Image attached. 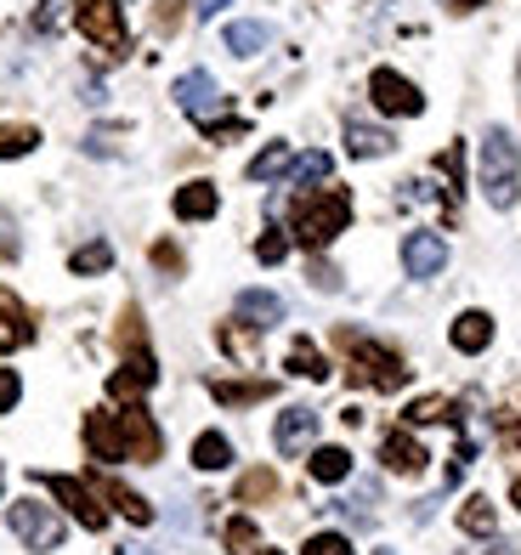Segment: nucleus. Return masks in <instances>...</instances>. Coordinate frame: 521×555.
<instances>
[{
  "mask_svg": "<svg viewBox=\"0 0 521 555\" xmlns=\"http://www.w3.org/2000/svg\"><path fill=\"white\" fill-rule=\"evenodd\" d=\"M0 249H6V256H17V233H12V216L0 210Z\"/></svg>",
  "mask_w": 521,
  "mask_h": 555,
  "instance_id": "43",
  "label": "nucleus"
},
{
  "mask_svg": "<svg viewBox=\"0 0 521 555\" xmlns=\"http://www.w3.org/2000/svg\"><path fill=\"white\" fill-rule=\"evenodd\" d=\"M459 527L470 539H493V527H499V516H493V504L477 493V499H465V511H459Z\"/></svg>",
  "mask_w": 521,
  "mask_h": 555,
  "instance_id": "25",
  "label": "nucleus"
},
{
  "mask_svg": "<svg viewBox=\"0 0 521 555\" xmlns=\"http://www.w3.org/2000/svg\"><path fill=\"white\" fill-rule=\"evenodd\" d=\"M6 521H12V533L29 550H57L63 544V516L52 511V504H40V499H17L6 511Z\"/></svg>",
  "mask_w": 521,
  "mask_h": 555,
  "instance_id": "6",
  "label": "nucleus"
},
{
  "mask_svg": "<svg viewBox=\"0 0 521 555\" xmlns=\"http://www.w3.org/2000/svg\"><path fill=\"white\" fill-rule=\"evenodd\" d=\"M380 460H386L396 476H414V470H426V448H419L408 431H391V437L380 442Z\"/></svg>",
  "mask_w": 521,
  "mask_h": 555,
  "instance_id": "17",
  "label": "nucleus"
},
{
  "mask_svg": "<svg viewBox=\"0 0 521 555\" xmlns=\"http://www.w3.org/2000/svg\"><path fill=\"white\" fill-rule=\"evenodd\" d=\"M448 7H454V12H477V7H482V0H448Z\"/></svg>",
  "mask_w": 521,
  "mask_h": 555,
  "instance_id": "45",
  "label": "nucleus"
},
{
  "mask_svg": "<svg viewBox=\"0 0 521 555\" xmlns=\"http://www.w3.org/2000/svg\"><path fill=\"white\" fill-rule=\"evenodd\" d=\"M493 555H510V550H505V544H499V550H493Z\"/></svg>",
  "mask_w": 521,
  "mask_h": 555,
  "instance_id": "47",
  "label": "nucleus"
},
{
  "mask_svg": "<svg viewBox=\"0 0 521 555\" xmlns=\"http://www.w3.org/2000/svg\"><path fill=\"white\" fill-rule=\"evenodd\" d=\"M295 159H289V142H272V147H261V154L250 159V182H272V176H284Z\"/></svg>",
  "mask_w": 521,
  "mask_h": 555,
  "instance_id": "26",
  "label": "nucleus"
},
{
  "mask_svg": "<svg viewBox=\"0 0 521 555\" xmlns=\"http://www.w3.org/2000/svg\"><path fill=\"white\" fill-rule=\"evenodd\" d=\"M154 380H159L154 358H147V351H131V358L108 374V397H119V402H136L142 391H154Z\"/></svg>",
  "mask_w": 521,
  "mask_h": 555,
  "instance_id": "10",
  "label": "nucleus"
},
{
  "mask_svg": "<svg viewBox=\"0 0 521 555\" xmlns=\"http://www.w3.org/2000/svg\"><path fill=\"white\" fill-rule=\"evenodd\" d=\"M403 267H408V278H437L448 267V244L437 233H408L403 238Z\"/></svg>",
  "mask_w": 521,
  "mask_h": 555,
  "instance_id": "11",
  "label": "nucleus"
},
{
  "mask_svg": "<svg viewBox=\"0 0 521 555\" xmlns=\"http://www.w3.org/2000/svg\"><path fill=\"white\" fill-rule=\"evenodd\" d=\"M119 346L142 351V312H136V307H126V318H119Z\"/></svg>",
  "mask_w": 521,
  "mask_h": 555,
  "instance_id": "36",
  "label": "nucleus"
},
{
  "mask_svg": "<svg viewBox=\"0 0 521 555\" xmlns=\"http://www.w3.org/2000/svg\"><path fill=\"white\" fill-rule=\"evenodd\" d=\"M487 340H493V318L487 312H459L454 318V351L477 358V351H487Z\"/></svg>",
  "mask_w": 521,
  "mask_h": 555,
  "instance_id": "19",
  "label": "nucleus"
},
{
  "mask_svg": "<svg viewBox=\"0 0 521 555\" xmlns=\"http://www.w3.org/2000/svg\"><path fill=\"white\" fill-rule=\"evenodd\" d=\"M346 221H352V193H346V188L301 193V198H295V216H289V227H295L289 238H301L307 249H324L329 238L346 233Z\"/></svg>",
  "mask_w": 521,
  "mask_h": 555,
  "instance_id": "2",
  "label": "nucleus"
},
{
  "mask_svg": "<svg viewBox=\"0 0 521 555\" xmlns=\"http://www.w3.org/2000/svg\"><path fill=\"white\" fill-rule=\"evenodd\" d=\"M221 7H227V0H198V17H216Z\"/></svg>",
  "mask_w": 521,
  "mask_h": 555,
  "instance_id": "44",
  "label": "nucleus"
},
{
  "mask_svg": "<svg viewBox=\"0 0 521 555\" xmlns=\"http://www.w3.org/2000/svg\"><path fill=\"white\" fill-rule=\"evenodd\" d=\"M17 397H23L17 374H12V369H0V414H12V409H17Z\"/></svg>",
  "mask_w": 521,
  "mask_h": 555,
  "instance_id": "39",
  "label": "nucleus"
},
{
  "mask_svg": "<svg viewBox=\"0 0 521 555\" xmlns=\"http://www.w3.org/2000/svg\"><path fill=\"white\" fill-rule=\"evenodd\" d=\"M96 499H108L114 511L126 516V521H136V527H147V521H154V504H147L142 493H131L126 482H114V476H103V482H96Z\"/></svg>",
  "mask_w": 521,
  "mask_h": 555,
  "instance_id": "15",
  "label": "nucleus"
},
{
  "mask_svg": "<svg viewBox=\"0 0 521 555\" xmlns=\"http://www.w3.org/2000/svg\"><path fill=\"white\" fill-rule=\"evenodd\" d=\"M227 460H233V442L221 437V431H205L193 442V465L198 470H227Z\"/></svg>",
  "mask_w": 521,
  "mask_h": 555,
  "instance_id": "22",
  "label": "nucleus"
},
{
  "mask_svg": "<svg viewBox=\"0 0 521 555\" xmlns=\"http://www.w3.org/2000/svg\"><path fill=\"white\" fill-rule=\"evenodd\" d=\"M40 482L52 488V499H57V504H63V511H68L74 521H80V527H91V533H103V527H108V504L96 499V493L80 482V476H40Z\"/></svg>",
  "mask_w": 521,
  "mask_h": 555,
  "instance_id": "7",
  "label": "nucleus"
},
{
  "mask_svg": "<svg viewBox=\"0 0 521 555\" xmlns=\"http://www.w3.org/2000/svg\"><path fill=\"white\" fill-rule=\"evenodd\" d=\"M368 96H375V108H380V114H396V119L426 114V96H419V86L403 80L396 68H375V80H368Z\"/></svg>",
  "mask_w": 521,
  "mask_h": 555,
  "instance_id": "8",
  "label": "nucleus"
},
{
  "mask_svg": "<svg viewBox=\"0 0 521 555\" xmlns=\"http://www.w3.org/2000/svg\"><path fill=\"white\" fill-rule=\"evenodd\" d=\"M57 23H63V0H35V29L40 35H57Z\"/></svg>",
  "mask_w": 521,
  "mask_h": 555,
  "instance_id": "35",
  "label": "nucleus"
},
{
  "mask_svg": "<svg viewBox=\"0 0 521 555\" xmlns=\"http://www.w3.org/2000/svg\"><path fill=\"white\" fill-rule=\"evenodd\" d=\"M272 493H278V476H272V470H250V476L238 482V504H261V499H272Z\"/></svg>",
  "mask_w": 521,
  "mask_h": 555,
  "instance_id": "31",
  "label": "nucleus"
},
{
  "mask_svg": "<svg viewBox=\"0 0 521 555\" xmlns=\"http://www.w3.org/2000/svg\"><path fill=\"white\" fill-rule=\"evenodd\" d=\"M346 346V358H352V386H375V391H403L408 386V363L386 351L380 340H363L357 330H340L335 335Z\"/></svg>",
  "mask_w": 521,
  "mask_h": 555,
  "instance_id": "4",
  "label": "nucleus"
},
{
  "mask_svg": "<svg viewBox=\"0 0 521 555\" xmlns=\"http://www.w3.org/2000/svg\"><path fill=\"white\" fill-rule=\"evenodd\" d=\"M154 261H159L165 272H182V249H177V244H154Z\"/></svg>",
  "mask_w": 521,
  "mask_h": 555,
  "instance_id": "41",
  "label": "nucleus"
},
{
  "mask_svg": "<svg viewBox=\"0 0 521 555\" xmlns=\"http://www.w3.org/2000/svg\"><path fill=\"white\" fill-rule=\"evenodd\" d=\"M391 131H380V125H368V119H346V147H352L357 159H380L391 154Z\"/></svg>",
  "mask_w": 521,
  "mask_h": 555,
  "instance_id": "18",
  "label": "nucleus"
},
{
  "mask_svg": "<svg viewBox=\"0 0 521 555\" xmlns=\"http://www.w3.org/2000/svg\"><path fill=\"white\" fill-rule=\"evenodd\" d=\"M272 391V380H210V397L221 402V409H250V402H266Z\"/></svg>",
  "mask_w": 521,
  "mask_h": 555,
  "instance_id": "16",
  "label": "nucleus"
},
{
  "mask_svg": "<svg viewBox=\"0 0 521 555\" xmlns=\"http://www.w3.org/2000/svg\"><path fill=\"white\" fill-rule=\"evenodd\" d=\"M74 23H80V35L91 46H103V57H126V12H119V0H74Z\"/></svg>",
  "mask_w": 521,
  "mask_h": 555,
  "instance_id": "5",
  "label": "nucleus"
},
{
  "mask_svg": "<svg viewBox=\"0 0 521 555\" xmlns=\"http://www.w3.org/2000/svg\"><path fill=\"white\" fill-rule=\"evenodd\" d=\"M516 504H521V476H516Z\"/></svg>",
  "mask_w": 521,
  "mask_h": 555,
  "instance_id": "46",
  "label": "nucleus"
},
{
  "mask_svg": "<svg viewBox=\"0 0 521 555\" xmlns=\"http://www.w3.org/2000/svg\"><path fill=\"white\" fill-rule=\"evenodd\" d=\"M312 437H317V409H307V402L284 409L278 425H272V442H278V453H301Z\"/></svg>",
  "mask_w": 521,
  "mask_h": 555,
  "instance_id": "12",
  "label": "nucleus"
},
{
  "mask_svg": "<svg viewBox=\"0 0 521 555\" xmlns=\"http://www.w3.org/2000/svg\"><path fill=\"white\" fill-rule=\"evenodd\" d=\"M244 544H256V521L250 516H233L227 521V550H244Z\"/></svg>",
  "mask_w": 521,
  "mask_h": 555,
  "instance_id": "38",
  "label": "nucleus"
},
{
  "mask_svg": "<svg viewBox=\"0 0 521 555\" xmlns=\"http://www.w3.org/2000/svg\"><path fill=\"white\" fill-rule=\"evenodd\" d=\"M177 23H182V0H159V29L170 35Z\"/></svg>",
  "mask_w": 521,
  "mask_h": 555,
  "instance_id": "42",
  "label": "nucleus"
},
{
  "mask_svg": "<svg viewBox=\"0 0 521 555\" xmlns=\"http://www.w3.org/2000/svg\"><path fill=\"white\" fill-rule=\"evenodd\" d=\"M86 448H91L103 465H119V460L154 465L159 453H165V437H159L154 414H147L142 402H131L126 414H91V420H86Z\"/></svg>",
  "mask_w": 521,
  "mask_h": 555,
  "instance_id": "1",
  "label": "nucleus"
},
{
  "mask_svg": "<svg viewBox=\"0 0 521 555\" xmlns=\"http://www.w3.org/2000/svg\"><path fill=\"white\" fill-rule=\"evenodd\" d=\"M205 137H210V142H233V137H244V119H210Z\"/></svg>",
  "mask_w": 521,
  "mask_h": 555,
  "instance_id": "40",
  "label": "nucleus"
},
{
  "mask_svg": "<svg viewBox=\"0 0 521 555\" xmlns=\"http://www.w3.org/2000/svg\"><path fill=\"white\" fill-rule=\"evenodd\" d=\"M266 46H272V29H266V23H256V17L227 23V52H233V57H261Z\"/></svg>",
  "mask_w": 521,
  "mask_h": 555,
  "instance_id": "20",
  "label": "nucleus"
},
{
  "mask_svg": "<svg viewBox=\"0 0 521 555\" xmlns=\"http://www.w3.org/2000/svg\"><path fill=\"white\" fill-rule=\"evenodd\" d=\"M233 307H238V318L250 323V330H272V323H284V300L272 289H244Z\"/></svg>",
  "mask_w": 521,
  "mask_h": 555,
  "instance_id": "14",
  "label": "nucleus"
},
{
  "mask_svg": "<svg viewBox=\"0 0 521 555\" xmlns=\"http://www.w3.org/2000/svg\"><path fill=\"white\" fill-rule=\"evenodd\" d=\"M352 476V453L346 448H317L312 453V482H346Z\"/></svg>",
  "mask_w": 521,
  "mask_h": 555,
  "instance_id": "23",
  "label": "nucleus"
},
{
  "mask_svg": "<svg viewBox=\"0 0 521 555\" xmlns=\"http://www.w3.org/2000/svg\"><path fill=\"white\" fill-rule=\"evenodd\" d=\"M29 340H35V323H29V312H23V300L12 289H0V351H17Z\"/></svg>",
  "mask_w": 521,
  "mask_h": 555,
  "instance_id": "13",
  "label": "nucleus"
},
{
  "mask_svg": "<svg viewBox=\"0 0 521 555\" xmlns=\"http://www.w3.org/2000/svg\"><path fill=\"white\" fill-rule=\"evenodd\" d=\"M437 420H454V402H448V397H419V402H408V425H437Z\"/></svg>",
  "mask_w": 521,
  "mask_h": 555,
  "instance_id": "30",
  "label": "nucleus"
},
{
  "mask_svg": "<svg viewBox=\"0 0 521 555\" xmlns=\"http://www.w3.org/2000/svg\"><path fill=\"white\" fill-rule=\"evenodd\" d=\"M375 555H391V550H375Z\"/></svg>",
  "mask_w": 521,
  "mask_h": 555,
  "instance_id": "49",
  "label": "nucleus"
},
{
  "mask_svg": "<svg viewBox=\"0 0 521 555\" xmlns=\"http://www.w3.org/2000/svg\"><path fill=\"white\" fill-rule=\"evenodd\" d=\"M375 499H380V488H375V482H363V488H357L352 499L340 504V511L352 516V521H368V516H375Z\"/></svg>",
  "mask_w": 521,
  "mask_h": 555,
  "instance_id": "33",
  "label": "nucleus"
},
{
  "mask_svg": "<svg viewBox=\"0 0 521 555\" xmlns=\"http://www.w3.org/2000/svg\"><path fill=\"white\" fill-rule=\"evenodd\" d=\"M329 170H335L329 154H301V159L289 165V182H295V188H312V182H324Z\"/></svg>",
  "mask_w": 521,
  "mask_h": 555,
  "instance_id": "29",
  "label": "nucleus"
},
{
  "mask_svg": "<svg viewBox=\"0 0 521 555\" xmlns=\"http://www.w3.org/2000/svg\"><path fill=\"white\" fill-rule=\"evenodd\" d=\"M284 256H289V233H278V227H272V233H261V238H256V261L278 267Z\"/></svg>",
  "mask_w": 521,
  "mask_h": 555,
  "instance_id": "32",
  "label": "nucleus"
},
{
  "mask_svg": "<svg viewBox=\"0 0 521 555\" xmlns=\"http://www.w3.org/2000/svg\"><path fill=\"white\" fill-rule=\"evenodd\" d=\"M307 555H352V544H346V533H312Z\"/></svg>",
  "mask_w": 521,
  "mask_h": 555,
  "instance_id": "34",
  "label": "nucleus"
},
{
  "mask_svg": "<svg viewBox=\"0 0 521 555\" xmlns=\"http://www.w3.org/2000/svg\"><path fill=\"white\" fill-rule=\"evenodd\" d=\"M289 369L301 374V380H329V363L312 340H289Z\"/></svg>",
  "mask_w": 521,
  "mask_h": 555,
  "instance_id": "24",
  "label": "nucleus"
},
{
  "mask_svg": "<svg viewBox=\"0 0 521 555\" xmlns=\"http://www.w3.org/2000/svg\"><path fill=\"white\" fill-rule=\"evenodd\" d=\"M35 142H40L35 125H0V159H23V154H35Z\"/></svg>",
  "mask_w": 521,
  "mask_h": 555,
  "instance_id": "27",
  "label": "nucleus"
},
{
  "mask_svg": "<svg viewBox=\"0 0 521 555\" xmlns=\"http://www.w3.org/2000/svg\"><path fill=\"white\" fill-rule=\"evenodd\" d=\"M256 555H278V550H256Z\"/></svg>",
  "mask_w": 521,
  "mask_h": 555,
  "instance_id": "48",
  "label": "nucleus"
},
{
  "mask_svg": "<svg viewBox=\"0 0 521 555\" xmlns=\"http://www.w3.org/2000/svg\"><path fill=\"white\" fill-rule=\"evenodd\" d=\"M68 267L80 272V278H86V272H108V267H114V249H108L103 238H96V244H80V249L68 256Z\"/></svg>",
  "mask_w": 521,
  "mask_h": 555,
  "instance_id": "28",
  "label": "nucleus"
},
{
  "mask_svg": "<svg viewBox=\"0 0 521 555\" xmlns=\"http://www.w3.org/2000/svg\"><path fill=\"white\" fill-rule=\"evenodd\" d=\"M477 176H482V193L493 210H510L516 193H521V147L510 131H487L482 137V154H477Z\"/></svg>",
  "mask_w": 521,
  "mask_h": 555,
  "instance_id": "3",
  "label": "nucleus"
},
{
  "mask_svg": "<svg viewBox=\"0 0 521 555\" xmlns=\"http://www.w3.org/2000/svg\"><path fill=\"white\" fill-rule=\"evenodd\" d=\"M307 278H312V289H324V295H335V289H340V272H335L329 261H317V256H312Z\"/></svg>",
  "mask_w": 521,
  "mask_h": 555,
  "instance_id": "37",
  "label": "nucleus"
},
{
  "mask_svg": "<svg viewBox=\"0 0 521 555\" xmlns=\"http://www.w3.org/2000/svg\"><path fill=\"white\" fill-rule=\"evenodd\" d=\"M216 205H221V193H216L210 182H187V188L177 193V216H182V221H210Z\"/></svg>",
  "mask_w": 521,
  "mask_h": 555,
  "instance_id": "21",
  "label": "nucleus"
},
{
  "mask_svg": "<svg viewBox=\"0 0 521 555\" xmlns=\"http://www.w3.org/2000/svg\"><path fill=\"white\" fill-rule=\"evenodd\" d=\"M516 74H521V68H516Z\"/></svg>",
  "mask_w": 521,
  "mask_h": 555,
  "instance_id": "50",
  "label": "nucleus"
},
{
  "mask_svg": "<svg viewBox=\"0 0 521 555\" xmlns=\"http://www.w3.org/2000/svg\"><path fill=\"white\" fill-rule=\"evenodd\" d=\"M177 103H182V114H193L198 125H210L216 108L227 103V96H221V86L210 80L205 68H193V74H182V80H177Z\"/></svg>",
  "mask_w": 521,
  "mask_h": 555,
  "instance_id": "9",
  "label": "nucleus"
}]
</instances>
